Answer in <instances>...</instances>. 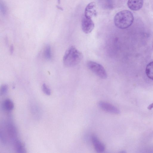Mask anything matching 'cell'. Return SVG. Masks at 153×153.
<instances>
[{
	"label": "cell",
	"mask_w": 153,
	"mask_h": 153,
	"mask_svg": "<svg viewBox=\"0 0 153 153\" xmlns=\"http://www.w3.org/2000/svg\"><path fill=\"white\" fill-rule=\"evenodd\" d=\"M82 58V53L74 46H71L65 53L63 57V64L66 67H73L79 64Z\"/></svg>",
	"instance_id": "cell-1"
},
{
	"label": "cell",
	"mask_w": 153,
	"mask_h": 153,
	"mask_svg": "<svg viewBox=\"0 0 153 153\" xmlns=\"http://www.w3.org/2000/svg\"><path fill=\"white\" fill-rule=\"evenodd\" d=\"M134 17L130 11L124 10L118 12L114 18L115 26L121 29H125L130 27L132 24Z\"/></svg>",
	"instance_id": "cell-2"
},
{
	"label": "cell",
	"mask_w": 153,
	"mask_h": 153,
	"mask_svg": "<svg viewBox=\"0 0 153 153\" xmlns=\"http://www.w3.org/2000/svg\"><path fill=\"white\" fill-rule=\"evenodd\" d=\"M88 68L93 73L102 79H106L107 77V72L103 66L96 62L89 61L87 63Z\"/></svg>",
	"instance_id": "cell-3"
},
{
	"label": "cell",
	"mask_w": 153,
	"mask_h": 153,
	"mask_svg": "<svg viewBox=\"0 0 153 153\" xmlns=\"http://www.w3.org/2000/svg\"><path fill=\"white\" fill-rule=\"evenodd\" d=\"M81 26L83 32L88 34L90 33L93 30L94 24L91 18L87 17L84 15L82 20Z\"/></svg>",
	"instance_id": "cell-4"
},
{
	"label": "cell",
	"mask_w": 153,
	"mask_h": 153,
	"mask_svg": "<svg viewBox=\"0 0 153 153\" xmlns=\"http://www.w3.org/2000/svg\"><path fill=\"white\" fill-rule=\"evenodd\" d=\"M98 105L101 109L105 111L115 114H119L120 113L119 109L109 103L101 101L98 102Z\"/></svg>",
	"instance_id": "cell-5"
},
{
	"label": "cell",
	"mask_w": 153,
	"mask_h": 153,
	"mask_svg": "<svg viewBox=\"0 0 153 153\" xmlns=\"http://www.w3.org/2000/svg\"><path fill=\"white\" fill-rule=\"evenodd\" d=\"M96 5L94 2L89 3L86 6L85 10L84 16L88 18H91L97 15Z\"/></svg>",
	"instance_id": "cell-6"
},
{
	"label": "cell",
	"mask_w": 153,
	"mask_h": 153,
	"mask_svg": "<svg viewBox=\"0 0 153 153\" xmlns=\"http://www.w3.org/2000/svg\"><path fill=\"white\" fill-rule=\"evenodd\" d=\"M91 140L96 151L98 153L103 152L105 149V146L99 139L95 134H93Z\"/></svg>",
	"instance_id": "cell-7"
},
{
	"label": "cell",
	"mask_w": 153,
	"mask_h": 153,
	"mask_svg": "<svg viewBox=\"0 0 153 153\" xmlns=\"http://www.w3.org/2000/svg\"><path fill=\"white\" fill-rule=\"evenodd\" d=\"M143 4V0H128L127 5L128 8L133 11L140 10Z\"/></svg>",
	"instance_id": "cell-8"
},
{
	"label": "cell",
	"mask_w": 153,
	"mask_h": 153,
	"mask_svg": "<svg viewBox=\"0 0 153 153\" xmlns=\"http://www.w3.org/2000/svg\"><path fill=\"white\" fill-rule=\"evenodd\" d=\"M145 71L147 76L153 80V61L150 62L147 65Z\"/></svg>",
	"instance_id": "cell-9"
},
{
	"label": "cell",
	"mask_w": 153,
	"mask_h": 153,
	"mask_svg": "<svg viewBox=\"0 0 153 153\" xmlns=\"http://www.w3.org/2000/svg\"><path fill=\"white\" fill-rule=\"evenodd\" d=\"M16 150L18 153H25V150L23 144L19 140H16L14 143Z\"/></svg>",
	"instance_id": "cell-10"
},
{
	"label": "cell",
	"mask_w": 153,
	"mask_h": 153,
	"mask_svg": "<svg viewBox=\"0 0 153 153\" xmlns=\"http://www.w3.org/2000/svg\"><path fill=\"white\" fill-rule=\"evenodd\" d=\"M3 105L4 108L7 111L13 110L14 106L13 103L9 99H7L4 101Z\"/></svg>",
	"instance_id": "cell-11"
},
{
	"label": "cell",
	"mask_w": 153,
	"mask_h": 153,
	"mask_svg": "<svg viewBox=\"0 0 153 153\" xmlns=\"http://www.w3.org/2000/svg\"><path fill=\"white\" fill-rule=\"evenodd\" d=\"M44 56L47 60H50L51 58V49L50 46L47 45L44 51Z\"/></svg>",
	"instance_id": "cell-12"
},
{
	"label": "cell",
	"mask_w": 153,
	"mask_h": 153,
	"mask_svg": "<svg viewBox=\"0 0 153 153\" xmlns=\"http://www.w3.org/2000/svg\"><path fill=\"white\" fill-rule=\"evenodd\" d=\"M0 8L1 12L4 15L7 14L8 12L7 7L3 1L0 0Z\"/></svg>",
	"instance_id": "cell-13"
},
{
	"label": "cell",
	"mask_w": 153,
	"mask_h": 153,
	"mask_svg": "<svg viewBox=\"0 0 153 153\" xmlns=\"http://www.w3.org/2000/svg\"><path fill=\"white\" fill-rule=\"evenodd\" d=\"M42 89L43 92L47 95H50L51 94V91L50 89L47 87L45 83L43 84Z\"/></svg>",
	"instance_id": "cell-14"
},
{
	"label": "cell",
	"mask_w": 153,
	"mask_h": 153,
	"mask_svg": "<svg viewBox=\"0 0 153 153\" xmlns=\"http://www.w3.org/2000/svg\"><path fill=\"white\" fill-rule=\"evenodd\" d=\"M8 87L6 85H2L0 89V94L3 95L6 93L7 91Z\"/></svg>",
	"instance_id": "cell-15"
},
{
	"label": "cell",
	"mask_w": 153,
	"mask_h": 153,
	"mask_svg": "<svg viewBox=\"0 0 153 153\" xmlns=\"http://www.w3.org/2000/svg\"><path fill=\"white\" fill-rule=\"evenodd\" d=\"M153 108V102L150 104L147 107V109L149 110H151Z\"/></svg>",
	"instance_id": "cell-16"
},
{
	"label": "cell",
	"mask_w": 153,
	"mask_h": 153,
	"mask_svg": "<svg viewBox=\"0 0 153 153\" xmlns=\"http://www.w3.org/2000/svg\"><path fill=\"white\" fill-rule=\"evenodd\" d=\"M13 45H11L10 46V52L11 54H12L13 52Z\"/></svg>",
	"instance_id": "cell-17"
},
{
	"label": "cell",
	"mask_w": 153,
	"mask_h": 153,
	"mask_svg": "<svg viewBox=\"0 0 153 153\" xmlns=\"http://www.w3.org/2000/svg\"><path fill=\"white\" fill-rule=\"evenodd\" d=\"M57 1H58V3L60 4V0H57Z\"/></svg>",
	"instance_id": "cell-18"
},
{
	"label": "cell",
	"mask_w": 153,
	"mask_h": 153,
	"mask_svg": "<svg viewBox=\"0 0 153 153\" xmlns=\"http://www.w3.org/2000/svg\"></svg>",
	"instance_id": "cell-19"
}]
</instances>
